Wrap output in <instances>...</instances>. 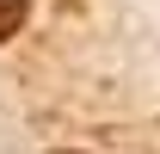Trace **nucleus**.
Wrapping results in <instances>:
<instances>
[{
  "label": "nucleus",
  "mask_w": 160,
  "mask_h": 154,
  "mask_svg": "<svg viewBox=\"0 0 160 154\" xmlns=\"http://www.w3.org/2000/svg\"><path fill=\"white\" fill-rule=\"evenodd\" d=\"M25 13H31L25 0H0V43H6V37H12V31L25 25Z\"/></svg>",
  "instance_id": "1"
}]
</instances>
